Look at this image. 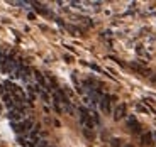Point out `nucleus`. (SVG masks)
I'll return each instance as SVG.
<instances>
[{
	"mask_svg": "<svg viewBox=\"0 0 156 147\" xmlns=\"http://www.w3.org/2000/svg\"><path fill=\"white\" fill-rule=\"evenodd\" d=\"M141 144L143 145H151L153 144V134L151 132H144V134H141Z\"/></svg>",
	"mask_w": 156,
	"mask_h": 147,
	"instance_id": "nucleus-5",
	"label": "nucleus"
},
{
	"mask_svg": "<svg viewBox=\"0 0 156 147\" xmlns=\"http://www.w3.org/2000/svg\"><path fill=\"white\" fill-rule=\"evenodd\" d=\"M98 105L104 113H110V97L109 95H104L102 98H98Z\"/></svg>",
	"mask_w": 156,
	"mask_h": 147,
	"instance_id": "nucleus-2",
	"label": "nucleus"
},
{
	"mask_svg": "<svg viewBox=\"0 0 156 147\" xmlns=\"http://www.w3.org/2000/svg\"><path fill=\"white\" fill-rule=\"evenodd\" d=\"M126 147H133V145H126Z\"/></svg>",
	"mask_w": 156,
	"mask_h": 147,
	"instance_id": "nucleus-10",
	"label": "nucleus"
},
{
	"mask_svg": "<svg viewBox=\"0 0 156 147\" xmlns=\"http://www.w3.org/2000/svg\"><path fill=\"white\" fill-rule=\"evenodd\" d=\"M32 128V120L26 118L24 122H19V124H14V130L17 134H29Z\"/></svg>",
	"mask_w": 156,
	"mask_h": 147,
	"instance_id": "nucleus-1",
	"label": "nucleus"
},
{
	"mask_svg": "<svg viewBox=\"0 0 156 147\" xmlns=\"http://www.w3.org/2000/svg\"><path fill=\"white\" fill-rule=\"evenodd\" d=\"M112 147H121V140H119V139H114V140H112Z\"/></svg>",
	"mask_w": 156,
	"mask_h": 147,
	"instance_id": "nucleus-8",
	"label": "nucleus"
},
{
	"mask_svg": "<svg viewBox=\"0 0 156 147\" xmlns=\"http://www.w3.org/2000/svg\"><path fill=\"white\" fill-rule=\"evenodd\" d=\"M136 108H137V112H141V113H148V110H146L144 107H143V105H137Z\"/></svg>",
	"mask_w": 156,
	"mask_h": 147,
	"instance_id": "nucleus-7",
	"label": "nucleus"
},
{
	"mask_svg": "<svg viewBox=\"0 0 156 147\" xmlns=\"http://www.w3.org/2000/svg\"><path fill=\"white\" fill-rule=\"evenodd\" d=\"M126 110H127V108H126V105L124 103H119L115 107V112H114V118H115V120L124 118V117H126Z\"/></svg>",
	"mask_w": 156,
	"mask_h": 147,
	"instance_id": "nucleus-3",
	"label": "nucleus"
},
{
	"mask_svg": "<svg viewBox=\"0 0 156 147\" xmlns=\"http://www.w3.org/2000/svg\"><path fill=\"white\" fill-rule=\"evenodd\" d=\"M127 125L131 127V130H133V132L141 134V127H139V124H137V120L134 118V117H127Z\"/></svg>",
	"mask_w": 156,
	"mask_h": 147,
	"instance_id": "nucleus-4",
	"label": "nucleus"
},
{
	"mask_svg": "<svg viewBox=\"0 0 156 147\" xmlns=\"http://www.w3.org/2000/svg\"><path fill=\"white\" fill-rule=\"evenodd\" d=\"M151 81H153V83H156V74H154V76L151 78Z\"/></svg>",
	"mask_w": 156,
	"mask_h": 147,
	"instance_id": "nucleus-9",
	"label": "nucleus"
},
{
	"mask_svg": "<svg viewBox=\"0 0 156 147\" xmlns=\"http://www.w3.org/2000/svg\"><path fill=\"white\" fill-rule=\"evenodd\" d=\"M34 147H49V144H48V140H41V139H39L37 142L34 144Z\"/></svg>",
	"mask_w": 156,
	"mask_h": 147,
	"instance_id": "nucleus-6",
	"label": "nucleus"
}]
</instances>
